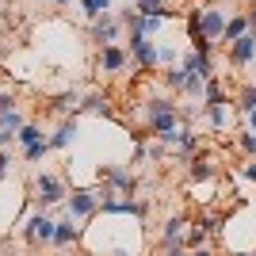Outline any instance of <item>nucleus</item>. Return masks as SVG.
<instances>
[{
	"instance_id": "7c9ffc66",
	"label": "nucleus",
	"mask_w": 256,
	"mask_h": 256,
	"mask_svg": "<svg viewBox=\"0 0 256 256\" xmlns=\"http://www.w3.org/2000/svg\"><path fill=\"white\" fill-rule=\"evenodd\" d=\"M241 172H245V180H252V184H256V160H248V164H245Z\"/></svg>"
},
{
	"instance_id": "a211bd4d",
	"label": "nucleus",
	"mask_w": 256,
	"mask_h": 256,
	"mask_svg": "<svg viewBox=\"0 0 256 256\" xmlns=\"http://www.w3.org/2000/svg\"><path fill=\"white\" fill-rule=\"evenodd\" d=\"M164 84H168L172 92H184V84H188V69H184V65H172V69H164Z\"/></svg>"
},
{
	"instance_id": "2eb2a0df",
	"label": "nucleus",
	"mask_w": 256,
	"mask_h": 256,
	"mask_svg": "<svg viewBox=\"0 0 256 256\" xmlns=\"http://www.w3.org/2000/svg\"><path fill=\"white\" fill-rule=\"evenodd\" d=\"M80 111H92V115H111V96H100V92H92V96L80 100Z\"/></svg>"
},
{
	"instance_id": "2f4dec72",
	"label": "nucleus",
	"mask_w": 256,
	"mask_h": 256,
	"mask_svg": "<svg viewBox=\"0 0 256 256\" xmlns=\"http://www.w3.org/2000/svg\"><path fill=\"white\" fill-rule=\"evenodd\" d=\"M245 16H248V31L256 34V4H252V8H248V12H245Z\"/></svg>"
},
{
	"instance_id": "f704fd0d",
	"label": "nucleus",
	"mask_w": 256,
	"mask_h": 256,
	"mask_svg": "<svg viewBox=\"0 0 256 256\" xmlns=\"http://www.w3.org/2000/svg\"><path fill=\"white\" fill-rule=\"evenodd\" d=\"M192 256H214V252H210V248H195Z\"/></svg>"
},
{
	"instance_id": "9d476101",
	"label": "nucleus",
	"mask_w": 256,
	"mask_h": 256,
	"mask_svg": "<svg viewBox=\"0 0 256 256\" xmlns=\"http://www.w3.org/2000/svg\"><path fill=\"white\" fill-rule=\"evenodd\" d=\"M130 62V50H122V46H100V73H122Z\"/></svg>"
},
{
	"instance_id": "dca6fc26",
	"label": "nucleus",
	"mask_w": 256,
	"mask_h": 256,
	"mask_svg": "<svg viewBox=\"0 0 256 256\" xmlns=\"http://www.w3.org/2000/svg\"><path fill=\"white\" fill-rule=\"evenodd\" d=\"M73 241H76V226H73V218H62V222H58V230H54V245L65 248V245H73Z\"/></svg>"
},
{
	"instance_id": "6e6552de",
	"label": "nucleus",
	"mask_w": 256,
	"mask_h": 256,
	"mask_svg": "<svg viewBox=\"0 0 256 256\" xmlns=\"http://www.w3.org/2000/svg\"><path fill=\"white\" fill-rule=\"evenodd\" d=\"M118 27H122V23H118L115 12H104L100 20H92V38H96L100 46H111L118 38Z\"/></svg>"
},
{
	"instance_id": "58836bf2",
	"label": "nucleus",
	"mask_w": 256,
	"mask_h": 256,
	"mask_svg": "<svg viewBox=\"0 0 256 256\" xmlns=\"http://www.w3.org/2000/svg\"><path fill=\"white\" fill-rule=\"evenodd\" d=\"M245 256H256V252H245Z\"/></svg>"
},
{
	"instance_id": "1a4fd4ad",
	"label": "nucleus",
	"mask_w": 256,
	"mask_h": 256,
	"mask_svg": "<svg viewBox=\"0 0 256 256\" xmlns=\"http://www.w3.org/2000/svg\"><path fill=\"white\" fill-rule=\"evenodd\" d=\"M230 62H234L237 69H245V65L256 62V34H252V31L241 34L237 42H230Z\"/></svg>"
},
{
	"instance_id": "ddd939ff",
	"label": "nucleus",
	"mask_w": 256,
	"mask_h": 256,
	"mask_svg": "<svg viewBox=\"0 0 256 256\" xmlns=\"http://www.w3.org/2000/svg\"><path fill=\"white\" fill-rule=\"evenodd\" d=\"M130 8L138 12V16H160V20H172L176 12H168V0H134Z\"/></svg>"
},
{
	"instance_id": "c9c22d12",
	"label": "nucleus",
	"mask_w": 256,
	"mask_h": 256,
	"mask_svg": "<svg viewBox=\"0 0 256 256\" xmlns=\"http://www.w3.org/2000/svg\"><path fill=\"white\" fill-rule=\"evenodd\" d=\"M4 54H8V46H4V42H0V62H4Z\"/></svg>"
},
{
	"instance_id": "b1692460",
	"label": "nucleus",
	"mask_w": 256,
	"mask_h": 256,
	"mask_svg": "<svg viewBox=\"0 0 256 256\" xmlns=\"http://www.w3.org/2000/svg\"><path fill=\"white\" fill-rule=\"evenodd\" d=\"M80 8H84L88 20H100L104 12H111V0H80Z\"/></svg>"
},
{
	"instance_id": "f03ea898",
	"label": "nucleus",
	"mask_w": 256,
	"mask_h": 256,
	"mask_svg": "<svg viewBox=\"0 0 256 256\" xmlns=\"http://www.w3.org/2000/svg\"><path fill=\"white\" fill-rule=\"evenodd\" d=\"M146 122H150V134L153 138H160V134H168V130L180 126V107L172 104V100H146Z\"/></svg>"
},
{
	"instance_id": "423d86ee",
	"label": "nucleus",
	"mask_w": 256,
	"mask_h": 256,
	"mask_svg": "<svg viewBox=\"0 0 256 256\" xmlns=\"http://www.w3.org/2000/svg\"><path fill=\"white\" fill-rule=\"evenodd\" d=\"M54 230H58V222H54L50 214H31L27 218V230H23V237L31 241V245H54Z\"/></svg>"
},
{
	"instance_id": "393cba45",
	"label": "nucleus",
	"mask_w": 256,
	"mask_h": 256,
	"mask_svg": "<svg viewBox=\"0 0 256 256\" xmlns=\"http://www.w3.org/2000/svg\"><path fill=\"white\" fill-rule=\"evenodd\" d=\"M54 111H80V96L76 92H62L54 100Z\"/></svg>"
},
{
	"instance_id": "aec40b11",
	"label": "nucleus",
	"mask_w": 256,
	"mask_h": 256,
	"mask_svg": "<svg viewBox=\"0 0 256 256\" xmlns=\"http://www.w3.org/2000/svg\"><path fill=\"white\" fill-rule=\"evenodd\" d=\"M184 92H188V96H195V100H206V76L188 73V84H184Z\"/></svg>"
},
{
	"instance_id": "72a5a7b5",
	"label": "nucleus",
	"mask_w": 256,
	"mask_h": 256,
	"mask_svg": "<svg viewBox=\"0 0 256 256\" xmlns=\"http://www.w3.org/2000/svg\"><path fill=\"white\" fill-rule=\"evenodd\" d=\"M111 256H138V252H130V248H115Z\"/></svg>"
},
{
	"instance_id": "4c0bfd02",
	"label": "nucleus",
	"mask_w": 256,
	"mask_h": 256,
	"mask_svg": "<svg viewBox=\"0 0 256 256\" xmlns=\"http://www.w3.org/2000/svg\"><path fill=\"white\" fill-rule=\"evenodd\" d=\"M50 4H65V0H50Z\"/></svg>"
},
{
	"instance_id": "9b49d317",
	"label": "nucleus",
	"mask_w": 256,
	"mask_h": 256,
	"mask_svg": "<svg viewBox=\"0 0 256 256\" xmlns=\"http://www.w3.org/2000/svg\"><path fill=\"white\" fill-rule=\"evenodd\" d=\"M27 126V118H23L20 107H12V111H0V146H8L20 130Z\"/></svg>"
},
{
	"instance_id": "4be33fe9",
	"label": "nucleus",
	"mask_w": 256,
	"mask_h": 256,
	"mask_svg": "<svg viewBox=\"0 0 256 256\" xmlns=\"http://www.w3.org/2000/svg\"><path fill=\"white\" fill-rule=\"evenodd\" d=\"M252 107H256V84H245L241 92H237V111H241V115H248Z\"/></svg>"
},
{
	"instance_id": "cd10ccee",
	"label": "nucleus",
	"mask_w": 256,
	"mask_h": 256,
	"mask_svg": "<svg viewBox=\"0 0 256 256\" xmlns=\"http://www.w3.org/2000/svg\"><path fill=\"white\" fill-rule=\"evenodd\" d=\"M184 241H188V245H192V248H203V245H206V230H203V226H192Z\"/></svg>"
},
{
	"instance_id": "7ed1b4c3",
	"label": "nucleus",
	"mask_w": 256,
	"mask_h": 256,
	"mask_svg": "<svg viewBox=\"0 0 256 256\" xmlns=\"http://www.w3.org/2000/svg\"><path fill=\"white\" fill-rule=\"evenodd\" d=\"M100 203H104V192L100 188H76L69 199H65V210L69 218H88V214H96Z\"/></svg>"
},
{
	"instance_id": "39448f33",
	"label": "nucleus",
	"mask_w": 256,
	"mask_h": 256,
	"mask_svg": "<svg viewBox=\"0 0 256 256\" xmlns=\"http://www.w3.org/2000/svg\"><path fill=\"white\" fill-rule=\"evenodd\" d=\"M126 50H130V58H134L138 69H157V65H160L157 42H150L146 34H130V38H126Z\"/></svg>"
},
{
	"instance_id": "f3484780",
	"label": "nucleus",
	"mask_w": 256,
	"mask_h": 256,
	"mask_svg": "<svg viewBox=\"0 0 256 256\" xmlns=\"http://www.w3.org/2000/svg\"><path fill=\"white\" fill-rule=\"evenodd\" d=\"M214 172H218V164H214L210 157H199V160H192V180L199 184V180H210Z\"/></svg>"
},
{
	"instance_id": "473e14b6",
	"label": "nucleus",
	"mask_w": 256,
	"mask_h": 256,
	"mask_svg": "<svg viewBox=\"0 0 256 256\" xmlns=\"http://www.w3.org/2000/svg\"><path fill=\"white\" fill-rule=\"evenodd\" d=\"M245 122H248V130H256V107H252V111L245 115Z\"/></svg>"
},
{
	"instance_id": "20e7f679",
	"label": "nucleus",
	"mask_w": 256,
	"mask_h": 256,
	"mask_svg": "<svg viewBox=\"0 0 256 256\" xmlns=\"http://www.w3.org/2000/svg\"><path fill=\"white\" fill-rule=\"evenodd\" d=\"M34 192H38V203L42 206H58V203L69 199L62 176H54V172H38V176H34Z\"/></svg>"
},
{
	"instance_id": "a878e982",
	"label": "nucleus",
	"mask_w": 256,
	"mask_h": 256,
	"mask_svg": "<svg viewBox=\"0 0 256 256\" xmlns=\"http://www.w3.org/2000/svg\"><path fill=\"white\" fill-rule=\"evenodd\" d=\"M199 146H203V138H199L195 130H184V134H180V146H176V150H180V153H195Z\"/></svg>"
},
{
	"instance_id": "c85d7f7f",
	"label": "nucleus",
	"mask_w": 256,
	"mask_h": 256,
	"mask_svg": "<svg viewBox=\"0 0 256 256\" xmlns=\"http://www.w3.org/2000/svg\"><path fill=\"white\" fill-rule=\"evenodd\" d=\"M12 107H16V96H12V92H0V111H12Z\"/></svg>"
},
{
	"instance_id": "0eeeda50",
	"label": "nucleus",
	"mask_w": 256,
	"mask_h": 256,
	"mask_svg": "<svg viewBox=\"0 0 256 256\" xmlns=\"http://www.w3.org/2000/svg\"><path fill=\"white\" fill-rule=\"evenodd\" d=\"M188 230H192V222H188L184 214L168 218V222L160 226V252H164V248H180V245H184V237H188Z\"/></svg>"
},
{
	"instance_id": "f8f14e48",
	"label": "nucleus",
	"mask_w": 256,
	"mask_h": 256,
	"mask_svg": "<svg viewBox=\"0 0 256 256\" xmlns=\"http://www.w3.org/2000/svg\"><path fill=\"white\" fill-rule=\"evenodd\" d=\"M46 142H50V150H69V146L76 142V122H73V118H65V122L54 130Z\"/></svg>"
},
{
	"instance_id": "412c9836",
	"label": "nucleus",
	"mask_w": 256,
	"mask_h": 256,
	"mask_svg": "<svg viewBox=\"0 0 256 256\" xmlns=\"http://www.w3.org/2000/svg\"><path fill=\"white\" fill-rule=\"evenodd\" d=\"M237 150L245 153L248 160H256V130H241L237 134Z\"/></svg>"
},
{
	"instance_id": "6ab92c4d",
	"label": "nucleus",
	"mask_w": 256,
	"mask_h": 256,
	"mask_svg": "<svg viewBox=\"0 0 256 256\" xmlns=\"http://www.w3.org/2000/svg\"><path fill=\"white\" fill-rule=\"evenodd\" d=\"M16 142H20L23 150H27V146H38V142H46V138H42V130L34 126V122H27V126H23L20 134H16Z\"/></svg>"
},
{
	"instance_id": "bb28decb",
	"label": "nucleus",
	"mask_w": 256,
	"mask_h": 256,
	"mask_svg": "<svg viewBox=\"0 0 256 256\" xmlns=\"http://www.w3.org/2000/svg\"><path fill=\"white\" fill-rule=\"evenodd\" d=\"M46 153H50V142H38V146H27V150H23V160L34 164V160H42Z\"/></svg>"
},
{
	"instance_id": "f257e3e1",
	"label": "nucleus",
	"mask_w": 256,
	"mask_h": 256,
	"mask_svg": "<svg viewBox=\"0 0 256 256\" xmlns=\"http://www.w3.org/2000/svg\"><path fill=\"white\" fill-rule=\"evenodd\" d=\"M226 23H230V12H226L222 4H206V8H192L188 12V34H192V42L206 38V42L222 46Z\"/></svg>"
},
{
	"instance_id": "5701e85b",
	"label": "nucleus",
	"mask_w": 256,
	"mask_h": 256,
	"mask_svg": "<svg viewBox=\"0 0 256 256\" xmlns=\"http://www.w3.org/2000/svg\"><path fill=\"white\" fill-rule=\"evenodd\" d=\"M206 118H210V126H214V130H226V122H230V111H226V104L206 107Z\"/></svg>"
},
{
	"instance_id": "4468645a",
	"label": "nucleus",
	"mask_w": 256,
	"mask_h": 256,
	"mask_svg": "<svg viewBox=\"0 0 256 256\" xmlns=\"http://www.w3.org/2000/svg\"><path fill=\"white\" fill-rule=\"evenodd\" d=\"M241 34H248V16H230V23H226V31H222V46L237 42Z\"/></svg>"
},
{
	"instance_id": "e433bc0d",
	"label": "nucleus",
	"mask_w": 256,
	"mask_h": 256,
	"mask_svg": "<svg viewBox=\"0 0 256 256\" xmlns=\"http://www.w3.org/2000/svg\"><path fill=\"white\" fill-rule=\"evenodd\" d=\"M214 4H230V0H214Z\"/></svg>"
},
{
	"instance_id": "c756f323",
	"label": "nucleus",
	"mask_w": 256,
	"mask_h": 256,
	"mask_svg": "<svg viewBox=\"0 0 256 256\" xmlns=\"http://www.w3.org/2000/svg\"><path fill=\"white\" fill-rule=\"evenodd\" d=\"M8 172H12V157H8V153H0V180H4Z\"/></svg>"
}]
</instances>
